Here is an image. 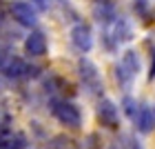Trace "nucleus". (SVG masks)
<instances>
[{
  "label": "nucleus",
  "instance_id": "obj_15",
  "mask_svg": "<svg viewBox=\"0 0 155 149\" xmlns=\"http://www.w3.org/2000/svg\"><path fill=\"white\" fill-rule=\"evenodd\" d=\"M9 120H11L9 111H7V107H5L2 102H0V129H5V127H9Z\"/></svg>",
  "mask_w": 155,
  "mask_h": 149
},
{
  "label": "nucleus",
  "instance_id": "obj_5",
  "mask_svg": "<svg viewBox=\"0 0 155 149\" xmlns=\"http://www.w3.org/2000/svg\"><path fill=\"white\" fill-rule=\"evenodd\" d=\"M9 13L13 16V20H16L18 25H22V27H36V23H38V13L33 9V5L25 2V0H13L9 5Z\"/></svg>",
  "mask_w": 155,
  "mask_h": 149
},
{
  "label": "nucleus",
  "instance_id": "obj_20",
  "mask_svg": "<svg viewBox=\"0 0 155 149\" xmlns=\"http://www.w3.org/2000/svg\"><path fill=\"white\" fill-rule=\"evenodd\" d=\"M7 56H9V54H7V51H5V49H2V47H0V65H2V62L7 60Z\"/></svg>",
  "mask_w": 155,
  "mask_h": 149
},
{
  "label": "nucleus",
  "instance_id": "obj_1",
  "mask_svg": "<svg viewBox=\"0 0 155 149\" xmlns=\"http://www.w3.org/2000/svg\"><path fill=\"white\" fill-rule=\"evenodd\" d=\"M49 107H51L53 118L58 120L62 127H67V129H80V125H82V113H80V109H78L71 100L55 96V98L49 100Z\"/></svg>",
  "mask_w": 155,
  "mask_h": 149
},
{
  "label": "nucleus",
  "instance_id": "obj_21",
  "mask_svg": "<svg viewBox=\"0 0 155 149\" xmlns=\"http://www.w3.org/2000/svg\"><path fill=\"white\" fill-rule=\"evenodd\" d=\"M151 111H153V127H155V107H151Z\"/></svg>",
  "mask_w": 155,
  "mask_h": 149
},
{
  "label": "nucleus",
  "instance_id": "obj_16",
  "mask_svg": "<svg viewBox=\"0 0 155 149\" xmlns=\"http://www.w3.org/2000/svg\"><path fill=\"white\" fill-rule=\"evenodd\" d=\"M5 20H7V9H5V5L0 2V27L5 25Z\"/></svg>",
  "mask_w": 155,
  "mask_h": 149
},
{
  "label": "nucleus",
  "instance_id": "obj_13",
  "mask_svg": "<svg viewBox=\"0 0 155 149\" xmlns=\"http://www.w3.org/2000/svg\"><path fill=\"white\" fill-rule=\"evenodd\" d=\"M115 80H117V85H120V89L126 91V89L131 87V82H133V76H129L122 67L117 65V67H115Z\"/></svg>",
  "mask_w": 155,
  "mask_h": 149
},
{
  "label": "nucleus",
  "instance_id": "obj_12",
  "mask_svg": "<svg viewBox=\"0 0 155 149\" xmlns=\"http://www.w3.org/2000/svg\"><path fill=\"white\" fill-rule=\"evenodd\" d=\"M120 67H122L129 76L135 78V76H137V71H140V56H137V51H133V49L124 51L122 60H120Z\"/></svg>",
  "mask_w": 155,
  "mask_h": 149
},
{
  "label": "nucleus",
  "instance_id": "obj_2",
  "mask_svg": "<svg viewBox=\"0 0 155 149\" xmlns=\"http://www.w3.org/2000/svg\"><path fill=\"white\" fill-rule=\"evenodd\" d=\"M107 29L102 33V40H104V47L109 49V51H113V49L120 45V42H129L133 38V29H131V23L126 18H113L109 25H104Z\"/></svg>",
  "mask_w": 155,
  "mask_h": 149
},
{
  "label": "nucleus",
  "instance_id": "obj_14",
  "mask_svg": "<svg viewBox=\"0 0 155 149\" xmlns=\"http://www.w3.org/2000/svg\"><path fill=\"white\" fill-rule=\"evenodd\" d=\"M122 107H124V113H126V116L133 118V116H135V111H137V102H133V98L126 96L124 100H122Z\"/></svg>",
  "mask_w": 155,
  "mask_h": 149
},
{
  "label": "nucleus",
  "instance_id": "obj_7",
  "mask_svg": "<svg viewBox=\"0 0 155 149\" xmlns=\"http://www.w3.org/2000/svg\"><path fill=\"white\" fill-rule=\"evenodd\" d=\"M71 42H73V47L78 49V51H82V54L91 51V47H93V33H91V27L84 25V23L73 25V29H71Z\"/></svg>",
  "mask_w": 155,
  "mask_h": 149
},
{
  "label": "nucleus",
  "instance_id": "obj_9",
  "mask_svg": "<svg viewBox=\"0 0 155 149\" xmlns=\"http://www.w3.org/2000/svg\"><path fill=\"white\" fill-rule=\"evenodd\" d=\"M25 51L31 56V58H40V56L47 54V36L42 31H31L29 36L25 38Z\"/></svg>",
  "mask_w": 155,
  "mask_h": 149
},
{
  "label": "nucleus",
  "instance_id": "obj_6",
  "mask_svg": "<svg viewBox=\"0 0 155 149\" xmlns=\"http://www.w3.org/2000/svg\"><path fill=\"white\" fill-rule=\"evenodd\" d=\"M95 116H97V123L107 129H117L120 125V111L115 107V102H111L109 98H102L95 107Z\"/></svg>",
  "mask_w": 155,
  "mask_h": 149
},
{
  "label": "nucleus",
  "instance_id": "obj_17",
  "mask_svg": "<svg viewBox=\"0 0 155 149\" xmlns=\"http://www.w3.org/2000/svg\"><path fill=\"white\" fill-rule=\"evenodd\" d=\"M31 2L36 5L38 9H47V7H49V0H31Z\"/></svg>",
  "mask_w": 155,
  "mask_h": 149
},
{
  "label": "nucleus",
  "instance_id": "obj_3",
  "mask_svg": "<svg viewBox=\"0 0 155 149\" xmlns=\"http://www.w3.org/2000/svg\"><path fill=\"white\" fill-rule=\"evenodd\" d=\"M78 76H80V80H82V85H84V89H87L89 94H93V96H102V94H104L102 76H100L97 67H95L91 60L80 58V62H78Z\"/></svg>",
  "mask_w": 155,
  "mask_h": 149
},
{
  "label": "nucleus",
  "instance_id": "obj_10",
  "mask_svg": "<svg viewBox=\"0 0 155 149\" xmlns=\"http://www.w3.org/2000/svg\"><path fill=\"white\" fill-rule=\"evenodd\" d=\"M133 123H135V129L140 133H151L155 127H153V111H151V105H137V111L133 116Z\"/></svg>",
  "mask_w": 155,
  "mask_h": 149
},
{
  "label": "nucleus",
  "instance_id": "obj_19",
  "mask_svg": "<svg viewBox=\"0 0 155 149\" xmlns=\"http://www.w3.org/2000/svg\"><path fill=\"white\" fill-rule=\"evenodd\" d=\"M149 78L155 80V54H153V62H151V71H149Z\"/></svg>",
  "mask_w": 155,
  "mask_h": 149
},
{
  "label": "nucleus",
  "instance_id": "obj_18",
  "mask_svg": "<svg viewBox=\"0 0 155 149\" xmlns=\"http://www.w3.org/2000/svg\"><path fill=\"white\" fill-rule=\"evenodd\" d=\"M126 145H129L126 149H142V145H140L137 140H126Z\"/></svg>",
  "mask_w": 155,
  "mask_h": 149
},
{
  "label": "nucleus",
  "instance_id": "obj_4",
  "mask_svg": "<svg viewBox=\"0 0 155 149\" xmlns=\"http://www.w3.org/2000/svg\"><path fill=\"white\" fill-rule=\"evenodd\" d=\"M0 71H2L5 78H9V80H25V78H31V74L36 71L27 60L18 58V56H7V60L0 65Z\"/></svg>",
  "mask_w": 155,
  "mask_h": 149
},
{
  "label": "nucleus",
  "instance_id": "obj_8",
  "mask_svg": "<svg viewBox=\"0 0 155 149\" xmlns=\"http://www.w3.org/2000/svg\"><path fill=\"white\" fill-rule=\"evenodd\" d=\"M27 145V136L18 129H11V127H5L0 129V149H25Z\"/></svg>",
  "mask_w": 155,
  "mask_h": 149
},
{
  "label": "nucleus",
  "instance_id": "obj_11",
  "mask_svg": "<svg viewBox=\"0 0 155 149\" xmlns=\"http://www.w3.org/2000/svg\"><path fill=\"white\" fill-rule=\"evenodd\" d=\"M95 20L100 25H109L111 20H113L117 13H115V5L111 2V0H100V2L95 5V11H93Z\"/></svg>",
  "mask_w": 155,
  "mask_h": 149
}]
</instances>
